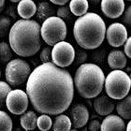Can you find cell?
<instances>
[{"label":"cell","instance_id":"obj_13","mask_svg":"<svg viewBox=\"0 0 131 131\" xmlns=\"http://www.w3.org/2000/svg\"><path fill=\"white\" fill-rule=\"evenodd\" d=\"M94 109L101 116H109L115 109V104L106 95H99L94 99Z\"/></svg>","mask_w":131,"mask_h":131},{"label":"cell","instance_id":"obj_2","mask_svg":"<svg viewBox=\"0 0 131 131\" xmlns=\"http://www.w3.org/2000/svg\"><path fill=\"white\" fill-rule=\"evenodd\" d=\"M41 27L33 20H18L8 34L11 50L22 57L36 54L41 46Z\"/></svg>","mask_w":131,"mask_h":131},{"label":"cell","instance_id":"obj_26","mask_svg":"<svg viewBox=\"0 0 131 131\" xmlns=\"http://www.w3.org/2000/svg\"><path fill=\"white\" fill-rule=\"evenodd\" d=\"M10 91V85L8 82H0V110L4 109V107L6 106V100Z\"/></svg>","mask_w":131,"mask_h":131},{"label":"cell","instance_id":"obj_24","mask_svg":"<svg viewBox=\"0 0 131 131\" xmlns=\"http://www.w3.org/2000/svg\"><path fill=\"white\" fill-rule=\"evenodd\" d=\"M11 117L4 111H0V131H12Z\"/></svg>","mask_w":131,"mask_h":131},{"label":"cell","instance_id":"obj_23","mask_svg":"<svg viewBox=\"0 0 131 131\" xmlns=\"http://www.w3.org/2000/svg\"><path fill=\"white\" fill-rule=\"evenodd\" d=\"M12 20L8 15H1L0 16V38H5L9 34L12 27Z\"/></svg>","mask_w":131,"mask_h":131},{"label":"cell","instance_id":"obj_37","mask_svg":"<svg viewBox=\"0 0 131 131\" xmlns=\"http://www.w3.org/2000/svg\"><path fill=\"white\" fill-rule=\"evenodd\" d=\"M126 131H131V120L128 122L127 126H126Z\"/></svg>","mask_w":131,"mask_h":131},{"label":"cell","instance_id":"obj_6","mask_svg":"<svg viewBox=\"0 0 131 131\" xmlns=\"http://www.w3.org/2000/svg\"><path fill=\"white\" fill-rule=\"evenodd\" d=\"M40 32L43 40L49 46H54L61 41H64L68 30L63 20L57 16H53L43 22Z\"/></svg>","mask_w":131,"mask_h":131},{"label":"cell","instance_id":"obj_5","mask_svg":"<svg viewBox=\"0 0 131 131\" xmlns=\"http://www.w3.org/2000/svg\"><path fill=\"white\" fill-rule=\"evenodd\" d=\"M104 85L110 98L122 100L127 96L130 91L131 80L125 71L112 70L106 77Z\"/></svg>","mask_w":131,"mask_h":131},{"label":"cell","instance_id":"obj_36","mask_svg":"<svg viewBox=\"0 0 131 131\" xmlns=\"http://www.w3.org/2000/svg\"><path fill=\"white\" fill-rule=\"evenodd\" d=\"M4 7H5V1L4 0H0V12L4 9Z\"/></svg>","mask_w":131,"mask_h":131},{"label":"cell","instance_id":"obj_35","mask_svg":"<svg viewBox=\"0 0 131 131\" xmlns=\"http://www.w3.org/2000/svg\"><path fill=\"white\" fill-rule=\"evenodd\" d=\"M6 15H8V16H11L13 19L16 18L15 13H14V9H13L12 7H10V8H8V9H7V11H6Z\"/></svg>","mask_w":131,"mask_h":131},{"label":"cell","instance_id":"obj_33","mask_svg":"<svg viewBox=\"0 0 131 131\" xmlns=\"http://www.w3.org/2000/svg\"><path fill=\"white\" fill-rule=\"evenodd\" d=\"M125 54L131 58V37H129L125 44Z\"/></svg>","mask_w":131,"mask_h":131},{"label":"cell","instance_id":"obj_29","mask_svg":"<svg viewBox=\"0 0 131 131\" xmlns=\"http://www.w3.org/2000/svg\"><path fill=\"white\" fill-rule=\"evenodd\" d=\"M39 57H40V61L42 62V64L51 63V61H52V50L50 49L49 47L43 48L40 52Z\"/></svg>","mask_w":131,"mask_h":131},{"label":"cell","instance_id":"obj_7","mask_svg":"<svg viewBox=\"0 0 131 131\" xmlns=\"http://www.w3.org/2000/svg\"><path fill=\"white\" fill-rule=\"evenodd\" d=\"M30 74V66L23 59H13L6 66V81L10 86L13 87L19 86L27 82Z\"/></svg>","mask_w":131,"mask_h":131},{"label":"cell","instance_id":"obj_34","mask_svg":"<svg viewBox=\"0 0 131 131\" xmlns=\"http://www.w3.org/2000/svg\"><path fill=\"white\" fill-rule=\"evenodd\" d=\"M51 2L54 5H59V6H65L67 3H68V0H52Z\"/></svg>","mask_w":131,"mask_h":131},{"label":"cell","instance_id":"obj_9","mask_svg":"<svg viewBox=\"0 0 131 131\" xmlns=\"http://www.w3.org/2000/svg\"><path fill=\"white\" fill-rule=\"evenodd\" d=\"M29 98L27 94L21 89L11 90L10 93L8 95L6 100V107L8 110L15 115L24 114L28 108Z\"/></svg>","mask_w":131,"mask_h":131},{"label":"cell","instance_id":"obj_38","mask_svg":"<svg viewBox=\"0 0 131 131\" xmlns=\"http://www.w3.org/2000/svg\"><path fill=\"white\" fill-rule=\"evenodd\" d=\"M13 131H23L22 128H20V127H17V128H15Z\"/></svg>","mask_w":131,"mask_h":131},{"label":"cell","instance_id":"obj_10","mask_svg":"<svg viewBox=\"0 0 131 131\" xmlns=\"http://www.w3.org/2000/svg\"><path fill=\"white\" fill-rule=\"evenodd\" d=\"M106 38L109 44L112 47H120L126 44L127 40V30L123 24L114 23L107 29Z\"/></svg>","mask_w":131,"mask_h":131},{"label":"cell","instance_id":"obj_22","mask_svg":"<svg viewBox=\"0 0 131 131\" xmlns=\"http://www.w3.org/2000/svg\"><path fill=\"white\" fill-rule=\"evenodd\" d=\"M12 58V50L7 42H0V62L8 64Z\"/></svg>","mask_w":131,"mask_h":131},{"label":"cell","instance_id":"obj_30","mask_svg":"<svg viewBox=\"0 0 131 131\" xmlns=\"http://www.w3.org/2000/svg\"><path fill=\"white\" fill-rule=\"evenodd\" d=\"M124 24L130 28L131 30V5L126 8L125 13H124Z\"/></svg>","mask_w":131,"mask_h":131},{"label":"cell","instance_id":"obj_17","mask_svg":"<svg viewBox=\"0 0 131 131\" xmlns=\"http://www.w3.org/2000/svg\"><path fill=\"white\" fill-rule=\"evenodd\" d=\"M20 123L23 128L25 129V131H32L36 127H38L37 126L38 116L36 114V112H34L33 111H28L21 116Z\"/></svg>","mask_w":131,"mask_h":131},{"label":"cell","instance_id":"obj_11","mask_svg":"<svg viewBox=\"0 0 131 131\" xmlns=\"http://www.w3.org/2000/svg\"><path fill=\"white\" fill-rule=\"evenodd\" d=\"M101 10L108 18H119L125 10V2L123 0H103L101 1Z\"/></svg>","mask_w":131,"mask_h":131},{"label":"cell","instance_id":"obj_41","mask_svg":"<svg viewBox=\"0 0 131 131\" xmlns=\"http://www.w3.org/2000/svg\"><path fill=\"white\" fill-rule=\"evenodd\" d=\"M0 73H1V72H0ZM0 75H1V74H0Z\"/></svg>","mask_w":131,"mask_h":131},{"label":"cell","instance_id":"obj_15","mask_svg":"<svg viewBox=\"0 0 131 131\" xmlns=\"http://www.w3.org/2000/svg\"><path fill=\"white\" fill-rule=\"evenodd\" d=\"M126 55L121 50H112L108 55V64L113 70H121L126 66Z\"/></svg>","mask_w":131,"mask_h":131},{"label":"cell","instance_id":"obj_39","mask_svg":"<svg viewBox=\"0 0 131 131\" xmlns=\"http://www.w3.org/2000/svg\"><path fill=\"white\" fill-rule=\"evenodd\" d=\"M70 131H77V129H71Z\"/></svg>","mask_w":131,"mask_h":131},{"label":"cell","instance_id":"obj_12","mask_svg":"<svg viewBox=\"0 0 131 131\" xmlns=\"http://www.w3.org/2000/svg\"><path fill=\"white\" fill-rule=\"evenodd\" d=\"M70 117L74 129L83 127L89 120L88 109L83 104H76L70 111Z\"/></svg>","mask_w":131,"mask_h":131},{"label":"cell","instance_id":"obj_21","mask_svg":"<svg viewBox=\"0 0 131 131\" xmlns=\"http://www.w3.org/2000/svg\"><path fill=\"white\" fill-rule=\"evenodd\" d=\"M71 126L72 123L70 118L65 114L57 115L54 119V123L52 124L53 131H70Z\"/></svg>","mask_w":131,"mask_h":131},{"label":"cell","instance_id":"obj_14","mask_svg":"<svg viewBox=\"0 0 131 131\" xmlns=\"http://www.w3.org/2000/svg\"><path fill=\"white\" fill-rule=\"evenodd\" d=\"M126 126L124 119L118 115L111 114L107 116L101 124L100 131H126Z\"/></svg>","mask_w":131,"mask_h":131},{"label":"cell","instance_id":"obj_4","mask_svg":"<svg viewBox=\"0 0 131 131\" xmlns=\"http://www.w3.org/2000/svg\"><path fill=\"white\" fill-rule=\"evenodd\" d=\"M105 75L99 66L85 63L80 66L74 75V86L83 98H96L102 92Z\"/></svg>","mask_w":131,"mask_h":131},{"label":"cell","instance_id":"obj_25","mask_svg":"<svg viewBox=\"0 0 131 131\" xmlns=\"http://www.w3.org/2000/svg\"><path fill=\"white\" fill-rule=\"evenodd\" d=\"M37 126L40 131H49L52 126V121L49 115L41 114L39 117H38Z\"/></svg>","mask_w":131,"mask_h":131},{"label":"cell","instance_id":"obj_19","mask_svg":"<svg viewBox=\"0 0 131 131\" xmlns=\"http://www.w3.org/2000/svg\"><path fill=\"white\" fill-rule=\"evenodd\" d=\"M118 116L125 120H131V96L120 100L116 105Z\"/></svg>","mask_w":131,"mask_h":131},{"label":"cell","instance_id":"obj_16","mask_svg":"<svg viewBox=\"0 0 131 131\" xmlns=\"http://www.w3.org/2000/svg\"><path fill=\"white\" fill-rule=\"evenodd\" d=\"M37 10L38 8L32 0H22L17 6V12L23 20H29L37 13Z\"/></svg>","mask_w":131,"mask_h":131},{"label":"cell","instance_id":"obj_27","mask_svg":"<svg viewBox=\"0 0 131 131\" xmlns=\"http://www.w3.org/2000/svg\"><path fill=\"white\" fill-rule=\"evenodd\" d=\"M56 14H57V17H59L60 19L63 20L64 22L65 21H71L72 20V13H71L70 11L69 6L60 7L57 9V11H56Z\"/></svg>","mask_w":131,"mask_h":131},{"label":"cell","instance_id":"obj_32","mask_svg":"<svg viewBox=\"0 0 131 131\" xmlns=\"http://www.w3.org/2000/svg\"><path fill=\"white\" fill-rule=\"evenodd\" d=\"M101 51H102V50H99V51H96V52H95L94 53H92V59H93V61H96V62H98V63H100V62L103 63L104 54L100 55Z\"/></svg>","mask_w":131,"mask_h":131},{"label":"cell","instance_id":"obj_3","mask_svg":"<svg viewBox=\"0 0 131 131\" xmlns=\"http://www.w3.org/2000/svg\"><path fill=\"white\" fill-rule=\"evenodd\" d=\"M106 25L98 14L87 12L75 21L73 35L83 50H94L100 46L106 37Z\"/></svg>","mask_w":131,"mask_h":131},{"label":"cell","instance_id":"obj_18","mask_svg":"<svg viewBox=\"0 0 131 131\" xmlns=\"http://www.w3.org/2000/svg\"><path fill=\"white\" fill-rule=\"evenodd\" d=\"M55 13L54 8L49 2H40L38 6L37 19L40 22H45L47 19L54 16Z\"/></svg>","mask_w":131,"mask_h":131},{"label":"cell","instance_id":"obj_8","mask_svg":"<svg viewBox=\"0 0 131 131\" xmlns=\"http://www.w3.org/2000/svg\"><path fill=\"white\" fill-rule=\"evenodd\" d=\"M76 52L74 47L67 41H61L52 49V61L58 68L70 66L75 60Z\"/></svg>","mask_w":131,"mask_h":131},{"label":"cell","instance_id":"obj_20","mask_svg":"<svg viewBox=\"0 0 131 131\" xmlns=\"http://www.w3.org/2000/svg\"><path fill=\"white\" fill-rule=\"evenodd\" d=\"M89 4L86 0H71L69 2V8L71 13L75 16L80 17L83 16L87 13Z\"/></svg>","mask_w":131,"mask_h":131},{"label":"cell","instance_id":"obj_28","mask_svg":"<svg viewBox=\"0 0 131 131\" xmlns=\"http://www.w3.org/2000/svg\"><path fill=\"white\" fill-rule=\"evenodd\" d=\"M87 52H85L83 49L78 50L75 55V64L77 66H82L83 64H85L86 60H87Z\"/></svg>","mask_w":131,"mask_h":131},{"label":"cell","instance_id":"obj_1","mask_svg":"<svg viewBox=\"0 0 131 131\" xmlns=\"http://www.w3.org/2000/svg\"><path fill=\"white\" fill-rule=\"evenodd\" d=\"M26 94L39 113L60 115L69 108L74 96V81L67 69L51 62L41 64L31 72Z\"/></svg>","mask_w":131,"mask_h":131},{"label":"cell","instance_id":"obj_31","mask_svg":"<svg viewBox=\"0 0 131 131\" xmlns=\"http://www.w3.org/2000/svg\"><path fill=\"white\" fill-rule=\"evenodd\" d=\"M101 130V124L96 119H94L89 123L88 126V131H100Z\"/></svg>","mask_w":131,"mask_h":131},{"label":"cell","instance_id":"obj_40","mask_svg":"<svg viewBox=\"0 0 131 131\" xmlns=\"http://www.w3.org/2000/svg\"><path fill=\"white\" fill-rule=\"evenodd\" d=\"M129 77H130V80H131V72H130V75H129Z\"/></svg>","mask_w":131,"mask_h":131}]
</instances>
